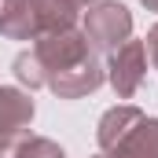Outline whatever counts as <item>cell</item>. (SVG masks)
<instances>
[{
  "mask_svg": "<svg viewBox=\"0 0 158 158\" xmlns=\"http://www.w3.org/2000/svg\"><path fill=\"white\" fill-rule=\"evenodd\" d=\"M85 37L92 44V52H114L132 37V15L118 0H96L85 11Z\"/></svg>",
  "mask_w": 158,
  "mask_h": 158,
  "instance_id": "cell-1",
  "label": "cell"
},
{
  "mask_svg": "<svg viewBox=\"0 0 158 158\" xmlns=\"http://www.w3.org/2000/svg\"><path fill=\"white\" fill-rule=\"evenodd\" d=\"M147 77V44L143 40H125L107 55V81L118 92V99H132Z\"/></svg>",
  "mask_w": 158,
  "mask_h": 158,
  "instance_id": "cell-2",
  "label": "cell"
},
{
  "mask_svg": "<svg viewBox=\"0 0 158 158\" xmlns=\"http://www.w3.org/2000/svg\"><path fill=\"white\" fill-rule=\"evenodd\" d=\"M33 121V99L19 88H0V158H15Z\"/></svg>",
  "mask_w": 158,
  "mask_h": 158,
  "instance_id": "cell-3",
  "label": "cell"
},
{
  "mask_svg": "<svg viewBox=\"0 0 158 158\" xmlns=\"http://www.w3.org/2000/svg\"><path fill=\"white\" fill-rule=\"evenodd\" d=\"M0 33L7 40H37L44 33L37 0H0Z\"/></svg>",
  "mask_w": 158,
  "mask_h": 158,
  "instance_id": "cell-4",
  "label": "cell"
},
{
  "mask_svg": "<svg viewBox=\"0 0 158 158\" xmlns=\"http://www.w3.org/2000/svg\"><path fill=\"white\" fill-rule=\"evenodd\" d=\"M103 66L96 63V55H88L85 63L77 66H70V70H63V74H52V77L44 81L59 99H81V96H88V92H96L99 85H103Z\"/></svg>",
  "mask_w": 158,
  "mask_h": 158,
  "instance_id": "cell-5",
  "label": "cell"
},
{
  "mask_svg": "<svg viewBox=\"0 0 158 158\" xmlns=\"http://www.w3.org/2000/svg\"><path fill=\"white\" fill-rule=\"evenodd\" d=\"M147 118L140 107H132V103H118V107H110L103 118H99V129H96V143H99V151L107 155V151H114L121 140L140 125V121Z\"/></svg>",
  "mask_w": 158,
  "mask_h": 158,
  "instance_id": "cell-6",
  "label": "cell"
},
{
  "mask_svg": "<svg viewBox=\"0 0 158 158\" xmlns=\"http://www.w3.org/2000/svg\"><path fill=\"white\" fill-rule=\"evenodd\" d=\"M107 158H158V118H143Z\"/></svg>",
  "mask_w": 158,
  "mask_h": 158,
  "instance_id": "cell-7",
  "label": "cell"
},
{
  "mask_svg": "<svg viewBox=\"0 0 158 158\" xmlns=\"http://www.w3.org/2000/svg\"><path fill=\"white\" fill-rule=\"evenodd\" d=\"M96 0H37L40 7V22H44V33H59V30H70L77 22L81 11H88ZM40 33V37H44Z\"/></svg>",
  "mask_w": 158,
  "mask_h": 158,
  "instance_id": "cell-8",
  "label": "cell"
},
{
  "mask_svg": "<svg viewBox=\"0 0 158 158\" xmlns=\"http://www.w3.org/2000/svg\"><path fill=\"white\" fill-rule=\"evenodd\" d=\"M15 77L22 81V85H30V88H40L44 85V70H40V59H37L33 48L15 55Z\"/></svg>",
  "mask_w": 158,
  "mask_h": 158,
  "instance_id": "cell-9",
  "label": "cell"
},
{
  "mask_svg": "<svg viewBox=\"0 0 158 158\" xmlns=\"http://www.w3.org/2000/svg\"><path fill=\"white\" fill-rule=\"evenodd\" d=\"M15 158H66V155H63V147L52 143L48 136H26V140L19 143Z\"/></svg>",
  "mask_w": 158,
  "mask_h": 158,
  "instance_id": "cell-10",
  "label": "cell"
},
{
  "mask_svg": "<svg viewBox=\"0 0 158 158\" xmlns=\"http://www.w3.org/2000/svg\"><path fill=\"white\" fill-rule=\"evenodd\" d=\"M143 44H147V52H151V63H155V70H158V22L151 26V33H147V40H143Z\"/></svg>",
  "mask_w": 158,
  "mask_h": 158,
  "instance_id": "cell-11",
  "label": "cell"
},
{
  "mask_svg": "<svg viewBox=\"0 0 158 158\" xmlns=\"http://www.w3.org/2000/svg\"><path fill=\"white\" fill-rule=\"evenodd\" d=\"M147 4V11H158V0H143Z\"/></svg>",
  "mask_w": 158,
  "mask_h": 158,
  "instance_id": "cell-12",
  "label": "cell"
},
{
  "mask_svg": "<svg viewBox=\"0 0 158 158\" xmlns=\"http://www.w3.org/2000/svg\"><path fill=\"white\" fill-rule=\"evenodd\" d=\"M96 158H107V155H96Z\"/></svg>",
  "mask_w": 158,
  "mask_h": 158,
  "instance_id": "cell-13",
  "label": "cell"
}]
</instances>
